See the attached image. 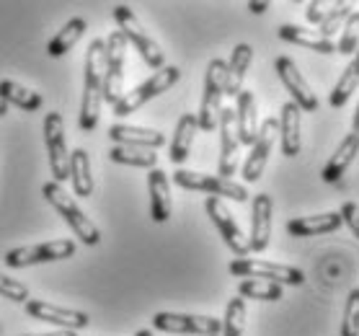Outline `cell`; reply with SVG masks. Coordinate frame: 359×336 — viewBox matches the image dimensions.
Returning a JSON list of instances; mask_svg holds the SVG:
<instances>
[{"mask_svg": "<svg viewBox=\"0 0 359 336\" xmlns=\"http://www.w3.org/2000/svg\"><path fill=\"white\" fill-rule=\"evenodd\" d=\"M341 39L336 44V52L339 55H351V52L359 50V11H351L346 24L341 26Z\"/></svg>", "mask_w": 359, "mask_h": 336, "instance_id": "cell-35", "label": "cell"}, {"mask_svg": "<svg viewBox=\"0 0 359 336\" xmlns=\"http://www.w3.org/2000/svg\"><path fill=\"white\" fill-rule=\"evenodd\" d=\"M300 119L302 112L297 109V104L287 101L282 107V114H279V140H282V156L294 158L300 156L302 148V137H300Z\"/></svg>", "mask_w": 359, "mask_h": 336, "instance_id": "cell-19", "label": "cell"}, {"mask_svg": "<svg viewBox=\"0 0 359 336\" xmlns=\"http://www.w3.org/2000/svg\"><path fill=\"white\" fill-rule=\"evenodd\" d=\"M228 271L241 279H262V282H274V285H292L300 287L305 282V274L297 267L277 262H262V259H236L230 262Z\"/></svg>", "mask_w": 359, "mask_h": 336, "instance_id": "cell-4", "label": "cell"}, {"mask_svg": "<svg viewBox=\"0 0 359 336\" xmlns=\"http://www.w3.org/2000/svg\"><path fill=\"white\" fill-rule=\"evenodd\" d=\"M70 179H73V189L78 197H90L93 194V176H90V158L88 150H73L70 153Z\"/></svg>", "mask_w": 359, "mask_h": 336, "instance_id": "cell-28", "label": "cell"}, {"mask_svg": "<svg viewBox=\"0 0 359 336\" xmlns=\"http://www.w3.org/2000/svg\"><path fill=\"white\" fill-rule=\"evenodd\" d=\"M274 70H277L279 81L285 83V88L290 90L292 104H297L300 112H316V109H318V99H316V93H313L311 83L302 78V73L297 70V65H294L292 60L277 58Z\"/></svg>", "mask_w": 359, "mask_h": 336, "instance_id": "cell-15", "label": "cell"}, {"mask_svg": "<svg viewBox=\"0 0 359 336\" xmlns=\"http://www.w3.org/2000/svg\"><path fill=\"white\" fill-rule=\"evenodd\" d=\"M279 39L290 41V44H297V47H305L311 52H318V55H334L336 44L331 39H323L318 32H311V29H302V26L294 24H282L279 26Z\"/></svg>", "mask_w": 359, "mask_h": 336, "instance_id": "cell-25", "label": "cell"}, {"mask_svg": "<svg viewBox=\"0 0 359 336\" xmlns=\"http://www.w3.org/2000/svg\"><path fill=\"white\" fill-rule=\"evenodd\" d=\"M109 137L114 140V145H127V148H145L156 150L165 145V135L147 127H135V124H111Z\"/></svg>", "mask_w": 359, "mask_h": 336, "instance_id": "cell-18", "label": "cell"}, {"mask_svg": "<svg viewBox=\"0 0 359 336\" xmlns=\"http://www.w3.org/2000/svg\"><path fill=\"white\" fill-rule=\"evenodd\" d=\"M153 328L165 334L187 336H217L222 331V321L212 316H191V313H156Z\"/></svg>", "mask_w": 359, "mask_h": 336, "instance_id": "cell-11", "label": "cell"}, {"mask_svg": "<svg viewBox=\"0 0 359 336\" xmlns=\"http://www.w3.org/2000/svg\"><path fill=\"white\" fill-rule=\"evenodd\" d=\"M245 331V300L243 297H233L225 308V318H222V334L225 336H243Z\"/></svg>", "mask_w": 359, "mask_h": 336, "instance_id": "cell-33", "label": "cell"}, {"mask_svg": "<svg viewBox=\"0 0 359 336\" xmlns=\"http://www.w3.org/2000/svg\"><path fill=\"white\" fill-rule=\"evenodd\" d=\"M0 99L6 101L8 107H18L24 112H36L44 104L41 93H34V90L24 88V86H18L13 81H0Z\"/></svg>", "mask_w": 359, "mask_h": 336, "instance_id": "cell-29", "label": "cell"}, {"mask_svg": "<svg viewBox=\"0 0 359 336\" xmlns=\"http://www.w3.org/2000/svg\"><path fill=\"white\" fill-rule=\"evenodd\" d=\"M339 215H341V222H346L351 233L359 238V205L357 202H344L341 213Z\"/></svg>", "mask_w": 359, "mask_h": 336, "instance_id": "cell-38", "label": "cell"}, {"mask_svg": "<svg viewBox=\"0 0 359 336\" xmlns=\"http://www.w3.org/2000/svg\"><path fill=\"white\" fill-rule=\"evenodd\" d=\"M86 29H88L86 18H70V21H67V24L62 26L52 39H49L47 55L49 58H62V55H67V52L78 44V39L86 34Z\"/></svg>", "mask_w": 359, "mask_h": 336, "instance_id": "cell-27", "label": "cell"}, {"mask_svg": "<svg viewBox=\"0 0 359 336\" xmlns=\"http://www.w3.org/2000/svg\"><path fill=\"white\" fill-rule=\"evenodd\" d=\"M341 215L339 213H323L311 215V217H294L287 222V233L294 238H311V236H326L341 228Z\"/></svg>", "mask_w": 359, "mask_h": 336, "instance_id": "cell-22", "label": "cell"}, {"mask_svg": "<svg viewBox=\"0 0 359 336\" xmlns=\"http://www.w3.org/2000/svg\"><path fill=\"white\" fill-rule=\"evenodd\" d=\"M196 132H199L196 114H181L179 124H176V132H173L171 150H168V158H171L176 166H181L189 158V153H191V145H194Z\"/></svg>", "mask_w": 359, "mask_h": 336, "instance_id": "cell-26", "label": "cell"}, {"mask_svg": "<svg viewBox=\"0 0 359 336\" xmlns=\"http://www.w3.org/2000/svg\"><path fill=\"white\" fill-rule=\"evenodd\" d=\"M135 336H153V331H147V328H140V331Z\"/></svg>", "mask_w": 359, "mask_h": 336, "instance_id": "cell-44", "label": "cell"}, {"mask_svg": "<svg viewBox=\"0 0 359 336\" xmlns=\"http://www.w3.org/2000/svg\"><path fill=\"white\" fill-rule=\"evenodd\" d=\"M114 21H116V26H119V32L124 34V39L132 41V44L137 47V52L142 55V60H145L147 65L153 67V70H161L165 62L163 52L158 47V41L145 32V26L140 24V18L135 16V11H132L130 6H114Z\"/></svg>", "mask_w": 359, "mask_h": 336, "instance_id": "cell-6", "label": "cell"}, {"mask_svg": "<svg viewBox=\"0 0 359 336\" xmlns=\"http://www.w3.org/2000/svg\"><path fill=\"white\" fill-rule=\"evenodd\" d=\"M147 191H150V217L156 222H168L171 217V187L168 176L161 168H153L147 173Z\"/></svg>", "mask_w": 359, "mask_h": 336, "instance_id": "cell-20", "label": "cell"}, {"mask_svg": "<svg viewBox=\"0 0 359 336\" xmlns=\"http://www.w3.org/2000/svg\"><path fill=\"white\" fill-rule=\"evenodd\" d=\"M26 313L36 321H44V323H52V326H62V331H78V328H86L90 323L88 313L73 311V308H60V305H52L47 300H29Z\"/></svg>", "mask_w": 359, "mask_h": 336, "instance_id": "cell-16", "label": "cell"}, {"mask_svg": "<svg viewBox=\"0 0 359 336\" xmlns=\"http://www.w3.org/2000/svg\"><path fill=\"white\" fill-rule=\"evenodd\" d=\"M305 16H308V21H311V24H320V21H323V16H326V11H323V3H311Z\"/></svg>", "mask_w": 359, "mask_h": 336, "instance_id": "cell-39", "label": "cell"}, {"mask_svg": "<svg viewBox=\"0 0 359 336\" xmlns=\"http://www.w3.org/2000/svg\"><path fill=\"white\" fill-rule=\"evenodd\" d=\"M32 336H78L75 331H52V334H32Z\"/></svg>", "mask_w": 359, "mask_h": 336, "instance_id": "cell-41", "label": "cell"}, {"mask_svg": "<svg viewBox=\"0 0 359 336\" xmlns=\"http://www.w3.org/2000/svg\"><path fill=\"white\" fill-rule=\"evenodd\" d=\"M271 213H274V202H271L269 194H256L251 207V238H248V248L256 254L269 248Z\"/></svg>", "mask_w": 359, "mask_h": 336, "instance_id": "cell-17", "label": "cell"}, {"mask_svg": "<svg viewBox=\"0 0 359 336\" xmlns=\"http://www.w3.org/2000/svg\"><path fill=\"white\" fill-rule=\"evenodd\" d=\"M236 127L241 145H253L259 135V109H256V96L251 90H241L236 104Z\"/></svg>", "mask_w": 359, "mask_h": 336, "instance_id": "cell-21", "label": "cell"}, {"mask_svg": "<svg viewBox=\"0 0 359 336\" xmlns=\"http://www.w3.org/2000/svg\"><path fill=\"white\" fill-rule=\"evenodd\" d=\"M341 336H359V287L349 293V300L344 308Z\"/></svg>", "mask_w": 359, "mask_h": 336, "instance_id": "cell-36", "label": "cell"}, {"mask_svg": "<svg viewBox=\"0 0 359 336\" xmlns=\"http://www.w3.org/2000/svg\"><path fill=\"white\" fill-rule=\"evenodd\" d=\"M0 295L13 300V303H29L32 300V293H29V287L21 282V279H13L8 274H0Z\"/></svg>", "mask_w": 359, "mask_h": 336, "instance_id": "cell-37", "label": "cell"}, {"mask_svg": "<svg viewBox=\"0 0 359 336\" xmlns=\"http://www.w3.org/2000/svg\"><path fill=\"white\" fill-rule=\"evenodd\" d=\"M359 88V62L357 60H351L349 65L344 67V73L339 75V81H336L334 90H331V107L334 109H341L346 101L351 99V93Z\"/></svg>", "mask_w": 359, "mask_h": 336, "instance_id": "cell-31", "label": "cell"}, {"mask_svg": "<svg viewBox=\"0 0 359 336\" xmlns=\"http://www.w3.org/2000/svg\"><path fill=\"white\" fill-rule=\"evenodd\" d=\"M124 60H127V39L122 32H111L107 39V73H104V104L111 107L124 96Z\"/></svg>", "mask_w": 359, "mask_h": 336, "instance_id": "cell-10", "label": "cell"}, {"mask_svg": "<svg viewBox=\"0 0 359 336\" xmlns=\"http://www.w3.org/2000/svg\"><path fill=\"white\" fill-rule=\"evenodd\" d=\"M204 210H207V215H210V220L215 222V228L220 230L222 241L228 243L230 251H233L238 259H245V254L251 251V248H248V238L243 236V230L238 228L236 217L228 213V207L222 205V199L207 197V202H204Z\"/></svg>", "mask_w": 359, "mask_h": 336, "instance_id": "cell-13", "label": "cell"}, {"mask_svg": "<svg viewBox=\"0 0 359 336\" xmlns=\"http://www.w3.org/2000/svg\"><path fill=\"white\" fill-rule=\"evenodd\" d=\"M253 62V47L251 44H236V50L230 55V60L225 62L228 70H225V96H233L238 99V93L243 90L245 73Z\"/></svg>", "mask_w": 359, "mask_h": 336, "instance_id": "cell-23", "label": "cell"}, {"mask_svg": "<svg viewBox=\"0 0 359 336\" xmlns=\"http://www.w3.org/2000/svg\"><path fill=\"white\" fill-rule=\"evenodd\" d=\"M225 70H228V65L222 60H212L207 65L202 107H199V114H196V124H199L202 132H212L220 124L222 96H225Z\"/></svg>", "mask_w": 359, "mask_h": 336, "instance_id": "cell-3", "label": "cell"}, {"mask_svg": "<svg viewBox=\"0 0 359 336\" xmlns=\"http://www.w3.org/2000/svg\"><path fill=\"white\" fill-rule=\"evenodd\" d=\"M354 135H359V107L354 112Z\"/></svg>", "mask_w": 359, "mask_h": 336, "instance_id": "cell-42", "label": "cell"}, {"mask_svg": "<svg viewBox=\"0 0 359 336\" xmlns=\"http://www.w3.org/2000/svg\"><path fill=\"white\" fill-rule=\"evenodd\" d=\"M181 78V70L173 65H163L158 73H153L150 78H147L142 86H137V88H132L130 93H124L122 99L114 104V114L116 116H127V114H135L142 104H147V101H153L156 96H161V93H165L168 88H173L176 83H179Z\"/></svg>", "mask_w": 359, "mask_h": 336, "instance_id": "cell-5", "label": "cell"}, {"mask_svg": "<svg viewBox=\"0 0 359 336\" xmlns=\"http://www.w3.org/2000/svg\"><path fill=\"white\" fill-rule=\"evenodd\" d=\"M266 8H269V3H266V0H262V3H248V11H251V13H256V16H259V13H264Z\"/></svg>", "mask_w": 359, "mask_h": 336, "instance_id": "cell-40", "label": "cell"}, {"mask_svg": "<svg viewBox=\"0 0 359 336\" xmlns=\"http://www.w3.org/2000/svg\"><path fill=\"white\" fill-rule=\"evenodd\" d=\"M238 297L248 300H264V303H277L282 300V285L274 282H262V279H241L238 285Z\"/></svg>", "mask_w": 359, "mask_h": 336, "instance_id": "cell-32", "label": "cell"}, {"mask_svg": "<svg viewBox=\"0 0 359 336\" xmlns=\"http://www.w3.org/2000/svg\"><path fill=\"white\" fill-rule=\"evenodd\" d=\"M41 194H44V199H47L49 205L57 210L60 217L73 228V233L81 238L86 246H98V243H101V230L88 220V215L83 213L81 207L75 205V199L62 189V184L47 181V184L41 187Z\"/></svg>", "mask_w": 359, "mask_h": 336, "instance_id": "cell-2", "label": "cell"}, {"mask_svg": "<svg viewBox=\"0 0 359 336\" xmlns=\"http://www.w3.org/2000/svg\"><path fill=\"white\" fill-rule=\"evenodd\" d=\"M104 73H107V39H93L86 52V73H83V101L78 127L93 132L104 107Z\"/></svg>", "mask_w": 359, "mask_h": 336, "instance_id": "cell-1", "label": "cell"}, {"mask_svg": "<svg viewBox=\"0 0 359 336\" xmlns=\"http://www.w3.org/2000/svg\"><path fill=\"white\" fill-rule=\"evenodd\" d=\"M6 114H8V104L0 99V116H6Z\"/></svg>", "mask_w": 359, "mask_h": 336, "instance_id": "cell-43", "label": "cell"}, {"mask_svg": "<svg viewBox=\"0 0 359 336\" xmlns=\"http://www.w3.org/2000/svg\"><path fill=\"white\" fill-rule=\"evenodd\" d=\"M0 334H3V326H0Z\"/></svg>", "mask_w": 359, "mask_h": 336, "instance_id": "cell-45", "label": "cell"}, {"mask_svg": "<svg viewBox=\"0 0 359 336\" xmlns=\"http://www.w3.org/2000/svg\"><path fill=\"white\" fill-rule=\"evenodd\" d=\"M173 181L179 184L181 189H189V191H207L210 197H228L236 199V202H245L248 199V191H245L243 184H236L230 179H220V176H210V173H196L187 171V168H179L173 171Z\"/></svg>", "mask_w": 359, "mask_h": 336, "instance_id": "cell-9", "label": "cell"}, {"mask_svg": "<svg viewBox=\"0 0 359 336\" xmlns=\"http://www.w3.org/2000/svg\"><path fill=\"white\" fill-rule=\"evenodd\" d=\"M279 135V122L274 116L269 119H264L259 124V135H256V142L251 145V153L245 158L243 163V179L248 184H256V181L264 176V168L269 163V156H271V148H274V140Z\"/></svg>", "mask_w": 359, "mask_h": 336, "instance_id": "cell-12", "label": "cell"}, {"mask_svg": "<svg viewBox=\"0 0 359 336\" xmlns=\"http://www.w3.org/2000/svg\"><path fill=\"white\" fill-rule=\"evenodd\" d=\"M73 254H75L73 241L70 238H57V241H47V243L11 248L8 254H6V267L21 269V267H34V264L62 262V259H70Z\"/></svg>", "mask_w": 359, "mask_h": 336, "instance_id": "cell-7", "label": "cell"}, {"mask_svg": "<svg viewBox=\"0 0 359 336\" xmlns=\"http://www.w3.org/2000/svg\"><path fill=\"white\" fill-rule=\"evenodd\" d=\"M217 130H220V166H217V176L220 179H230L238 171V148H241L236 127V109L222 107Z\"/></svg>", "mask_w": 359, "mask_h": 336, "instance_id": "cell-14", "label": "cell"}, {"mask_svg": "<svg viewBox=\"0 0 359 336\" xmlns=\"http://www.w3.org/2000/svg\"><path fill=\"white\" fill-rule=\"evenodd\" d=\"M44 145L49 153V168L55 176V184L70 179V153H67L65 122L60 112H49L44 116Z\"/></svg>", "mask_w": 359, "mask_h": 336, "instance_id": "cell-8", "label": "cell"}, {"mask_svg": "<svg viewBox=\"0 0 359 336\" xmlns=\"http://www.w3.org/2000/svg\"><path fill=\"white\" fill-rule=\"evenodd\" d=\"M349 13H351L349 3H334V6H331V11H326L323 21L318 24V34L323 36V39H331L336 32H341V26L346 24Z\"/></svg>", "mask_w": 359, "mask_h": 336, "instance_id": "cell-34", "label": "cell"}, {"mask_svg": "<svg viewBox=\"0 0 359 336\" xmlns=\"http://www.w3.org/2000/svg\"><path fill=\"white\" fill-rule=\"evenodd\" d=\"M359 156V135H346L341 140V145L336 148V153L331 156V161L326 163V168L320 171V179L326 181V184H336V181L341 179L346 168L354 163V158Z\"/></svg>", "mask_w": 359, "mask_h": 336, "instance_id": "cell-24", "label": "cell"}, {"mask_svg": "<svg viewBox=\"0 0 359 336\" xmlns=\"http://www.w3.org/2000/svg\"><path fill=\"white\" fill-rule=\"evenodd\" d=\"M109 158L119 166H135V168H147L153 171L158 168V156L156 150H145V148H127V145H114L109 150Z\"/></svg>", "mask_w": 359, "mask_h": 336, "instance_id": "cell-30", "label": "cell"}]
</instances>
